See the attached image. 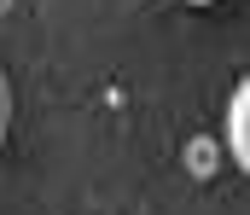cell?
Returning <instances> with one entry per match:
<instances>
[{"label":"cell","mask_w":250,"mask_h":215,"mask_svg":"<svg viewBox=\"0 0 250 215\" xmlns=\"http://www.w3.org/2000/svg\"><path fill=\"white\" fill-rule=\"evenodd\" d=\"M245 111H250V87H233V105H227V145H233V163H250V140H245Z\"/></svg>","instance_id":"cell-1"},{"label":"cell","mask_w":250,"mask_h":215,"mask_svg":"<svg viewBox=\"0 0 250 215\" xmlns=\"http://www.w3.org/2000/svg\"><path fill=\"white\" fill-rule=\"evenodd\" d=\"M6 128H12V87H6V76H0V140H6Z\"/></svg>","instance_id":"cell-2"},{"label":"cell","mask_w":250,"mask_h":215,"mask_svg":"<svg viewBox=\"0 0 250 215\" xmlns=\"http://www.w3.org/2000/svg\"><path fill=\"white\" fill-rule=\"evenodd\" d=\"M187 6H215V0H187Z\"/></svg>","instance_id":"cell-3"}]
</instances>
